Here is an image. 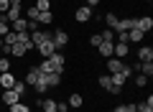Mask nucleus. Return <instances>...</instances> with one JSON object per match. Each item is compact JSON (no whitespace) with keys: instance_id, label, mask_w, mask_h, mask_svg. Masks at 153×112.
Wrapping results in <instances>:
<instances>
[{"instance_id":"f257e3e1","label":"nucleus","mask_w":153,"mask_h":112,"mask_svg":"<svg viewBox=\"0 0 153 112\" xmlns=\"http://www.w3.org/2000/svg\"><path fill=\"white\" fill-rule=\"evenodd\" d=\"M18 18H23V5H10L8 13H3V21H8V23H16Z\"/></svg>"},{"instance_id":"f03ea898","label":"nucleus","mask_w":153,"mask_h":112,"mask_svg":"<svg viewBox=\"0 0 153 112\" xmlns=\"http://www.w3.org/2000/svg\"><path fill=\"white\" fill-rule=\"evenodd\" d=\"M36 48H38V53H41V56H44V59H49L51 53H56V51H59V48L54 46V41H51V38H46L44 43H38Z\"/></svg>"},{"instance_id":"7ed1b4c3","label":"nucleus","mask_w":153,"mask_h":112,"mask_svg":"<svg viewBox=\"0 0 153 112\" xmlns=\"http://www.w3.org/2000/svg\"><path fill=\"white\" fill-rule=\"evenodd\" d=\"M135 28H138V31H143V33L148 36V33L153 31V18H151V16H146V18H135Z\"/></svg>"},{"instance_id":"20e7f679","label":"nucleus","mask_w":153,"mask_h":112,"mask_svg":"<svg viewBox=\"0 0 153 112\" xmlns=\"http://www.w3.org/2000/svg\"><path fill=\"white\" fill-rule=\"evenodd\" d=\"M0 102L10 107V105H16V102H21V94H18L16 89H3V99Z\"/></svg>"},{"instance_id":"39448f33","label":"nucleus","mask_w":153,"mask_h":112,"mask_svg":"<svg viewBox=\"0 0 153 112\" xmlns=\"http://www.w3.org/2000/svg\"><path fill=\"white\" fill-rule=\"evenodd\" d=\"M74 18H76V21H79V23H87L89 18H92V8H89V5H82V8H76Z\"/></svg>"},{"instance_id":"423d86ee","label":"nucleus","mask_w":153,"mask_h":112,"mask_svg":"<svg viewBox=\"0 0 153 112\" xmlns=\"http://www.w3.org/2000/svg\"><path fill=\"white\" fill-rule=\"evenodd\" d=\"M51 36H54V33H49V31H33V33H31V43H33V48H36L38 43H44L46 38H51Z\"/></svg>"},{"instance_id":"0eeeda50","label":"nucleus","mask_w":153,"mask_h":112,"mask_svg":"<svg viewBox=\"0 0 153 112\" xmlns=\"http://www.w3.org/2000/svg\"><path fill=\"white\" fill-rule=\"evenodd\" d=\"M13 84H16L13 71H3V74H0V87H3V89H13Z\"/></svg>"},{"instance_id":"6e6552de","label":"nucleus","mask_w":153,"mask_h":112,"mask_svg":"<svg viewBox=\"0 0 153 112\" xmlns=\"http://www.w3.org/2000/svg\"><path fill=\"white\" fill-rule=\"evenodd\" d=\"M38 79H41V71H38V66H31V69H28V74H26V87H33Z\"/></svg>"},{"instance_id":"1a4fd4ad","label":"nucleus","mask_w":153,"mask_h":112,"mask_svg":"<svg viewBox=\"0 0 153 112\" xmlns=\"http://www.w3.org/2000/svg\"><path fill=\"white\" fill-rule=\"evenodd\" d=\"M51 41H54V46H56V48H61V46H66L69 36H66V31H56L54 36H51Z\"/></svg>"},{"instance_id":"9d476101","label":"nucleus","mask_w":153,"mask_h":112,"mask_svg":"<svg viewBox=\"0 0 153 112\" xmlns=\"http://www.w3.org/2000/svg\"><path fill=\"white\" fill-rule=\"evenodd\" d=\"M10 31H16V33H28V18H18L16 23H10Z\"/></svg>"},{"instance_id":"9b49d317","label":"nucleus","mask_w":153,"mask_h":112,"mask_svg":"<svg viewBox=\"0 0 153 112\" xmlns=\"http://www.w3.org/2000/svg\"><path fill=\"white\" fill-rule=\"evenodd\" d=\"M49 61H51V64H54V69L59 71V74H61V71H64V56H61L59 51H56V53H51V56H49Z\"/></svg>"},{"instance_id":"f8f14e48","label":"nucleus","mask_w":153,"mask_h":112,"mask_svg":"<svg viewBox=\"0 0 153 112\" xmlns=\"http://www.w3.org/2000/svg\"><path fill=\"white\" fill-rule=\"evenodd\" d=\"M112 56H115V59H123V56H128V43H120V41H117V43L112 46Z\"/></svg>"},{"instance_id":"ddd939ff","label":"nucleus","mask_w":153,"mask_h":112,"mask_svg":"<svg viewBox=\"0 0 153 112\" xmlns=\"http://www.w3.org/2000/svg\"><path fill=\"white\" fill-rule=\"evenodd\" d=\"M41 76H44V82H46L49 89H51V87H59V82H61V74H56V71H54V74H41Z\"/></svg>"},{"instance_id":"4468645a","label":"nucleus","mask_w":153,"mask_h":112,"mask_svg":"<svg viewBox=\"0 0 153 112\" xmlns=\"http://www.w3.org/2000/svg\"><path fill=\"white\" fill-rule=\"evenodd\" d=\"M112 46H115V41H102V43L97 46L100 56H112Z\"/></svg>"},{"instance_id":"2eb2a0df","label":"nucleus","mask_w":153,"mask_h":112,"mask_svg":"<svg viewBox=\"0 0 153 112\" xmlns=\"http://www.w3.org/2000/svg\"><path fill=\"white\" fill-rule=\"evenodd\" d=\"M143 36H146L143 31H138V28H130V31H128V43H140V41H143Z\"/></svg>"},{"instance_id":"dca6fc26","label":"nucleus","mask_w":153,"mask_h":112,"mask_svg":"<svg viewBox=\"0 0 153 112\" xmlns=\"http://www.w3.org/2000/svg\"><path fill=\"white\" fill-rule=\"evenodd\" d=\"M120 69H123V61L120 59H115V56H112V59H107V71H110V74H117Z\"/></svg>"},{"instance_id":"f3484780","label":"nucleus","mask_w":153,"mask_h":112,"mask_svg":"<svg viewBox=\"0 0 153 112\" xmlns=\"http://www.w3.org/2000/svg\"><path fill=\"white\" fill-rule=\"evenodd\" d=\"M138 59H140V61H153V48H151V46H140Z\"/></svg>"},{"instance_id":"a211bd4d","label":"nucleus","mask_w":153,"mask_h":112,"mask_svg":"<svg viewBox=\"0 0 153 112\" xmlns=\"http://www.w3.org/2000/svg\"><path fill=\"white\" fill-rule=\"evenodd\" d=\"M38 71H41V74H54V64H51V61L49 59H44V61H41V64H38ZM56 74H59V71H56Z\"/></svg>"},{"instance_id":"6ab92c4d","label":"nucleus","mask_w":153,"mask_h":112,"mask_svg":"<svg viewBox=\"0 0 153 112\" xmlns=\"http://www.w3.org/2000/svg\"><path fill=\"white\" fill-rule=\"evenodd\" d=\"M26 53H28V48L23 43H13L10 46V56H26Z\"/></svg>"},{"instance_id":"aec40b11","label":"nucleus","mask_w":153,"mask_h":112,"mask_svg":"<svg viewBox=\"0 0 153 112\" xmlns=\"http://www.w3.org/2000/svg\"><path fill=\"white\" fill-rule=\"evenodd\" d=\"M38 107H41L44 112H56V102L54 99H41V102H38Z\"/></svg>"},{"instance_id":"412c9836","label":"nucleus","mask_w":153,"mask_h":112,"mask_svg":"<svg viewBox=\"0 0 153 112\" xmlns=\"http://www.w3.org/2000/svg\"><path fill=\"white\" fill-rule=\"evenodd\" d=\"M38 23H41V26H49V23H54V13H51V10L38 13Z\"/></svg>"},{"instance_id":"4be33fe9","label":"nucleus","mask_w":153,"mask_h":112,"mask_svg":"<svg viewBox=\"0 0 153 112\" xmlns=\"http://www.w3.org/2000/svg\"><path fill=\"white\" fill-rule=\"evenodd\" d=\"M66 105H69V107H74V110H79V107L84 105V99H82V94H71Z\"/></svg>"},{"instance_id":"5701e85b","label":"nucleus","mask_w":153,"mask_h":112,"mask_svg":"<svg viewBox=\"0 0 153 112\" xmlns=\"http://www.w3.org/2000/svg\"><path fill=\"white\" fill-rule=\"evenodd\" d=\"M3 43H8V46H13V43H18V33H16V31H8L5 36H3Z\"/></svg>"},{"instance_id":"b1692460","label":"nucleus","mask_w":153,"mask_h":112,"mask_svg":"<svg viewBox=\"0 0 153 112\" xmlns=\"http://www.w3.org/2000/svg\"><path fill=\"white\" fill-rule=\"evenodd\" d=\"M138 112H153V97H148L146 102L138 105Z\"/></svg>"},{"instance_id":"393cba45","label":"nucleus","mask_w":153,"mask_h":112,"mask_svg":"<svg viewBox=\"0 0 153 112\" xmlns=\"http://www.w3.org/2000/svg\"><path fill=\"white\" fill-rule=\"evenodd\" d=\"M33 89H36V94H46V89H49V87H46V82H44V76H41V79H38L36 84H33Z\"/></svg>"},{"instance_id":"a878e982","label":"nucleus","mask_w":153,"mask_h":112,"mask_svg":"<svg viewBox=\"0 0 153 112\" xmlns=\"http://www.w3.org/2000/svg\"><path fill=\"white\" fill-rule=\"evenodd\" d=\"M38 13H41V10H38L36 5H31V8H26V16H28V21H38Z\"/></svg>"},{"instance_id":"bb28decb","label":"nucleus","mask_w":153,"mask_h":112,"mask_svg":"<svg viewBox=\"0 0 153 112\" xmlns=\"http://www.w3.org/2000/svg\"><path fill=\"white\" fill-rule=\"evenodd\" d=\"M10 112H31V107L23 102H16V105H10Z\"/></svg>"},{"instance_id":"cd10ccee","label":"nucleus","mask_w":153,"mask_h":112,"mask_svg":"<svg viewBox=\"0 0 153 112\" xmlns=\"http://www.w3.org/2000/svg\"><path fill=\"white\" fill-rule=\"evenodd\" d=\"M36 8L41 13H46V10H51V0H36Z\"/></svg>"},{"instance_id":"c85d7f7f","label":"nucleus","mask_w":153,"mask_h":112,"mask_svg":"<svg viewBox=\"0 0 153 112\" xmlns=\"http://www.w3.org/2000/svg\"><path fill=\"white\" fill-rule=\"evenodd\" d=\"M100 87H102V89H110V87H112V76L102 74V76H100Z\"/></svg>"},{"instance_id":"c756f323","label":"nucleus","mask_w":153,"mask_h":112,"mask_svg":"<svg viewBox=\"0 0 153 112\" xmlns=\"http://www.w3.org/2000/svg\"><path fill=\"white\" fill-rule=\"evenodd\" d=\"M3 71H10V59L8 56H0V74Z\"/></svg>"},{"instance_id":"7c9ffc66","label":"nucleus","mask_w":153,"mask_h":112,"mask_svg":"<svg viewBox=\"0 0 153 112\" xmlns=\"http://www.w3.org/2000/svg\"><path fill=\"white\" fill-rule=\"evenodd\" d=\"M105 21H107V28L112 31V28L117 26V21H120V18H117V16H112V13H107V18H105Z\"/></svg>"},{"instance_id":"2f4dec72","label":"nucleus","mask_w":153,"mask_h":112,"mask_svg":"<svg viewBox=\"0 0 153 112\" xmlns=\"http://www.w3.org/2000/svg\"><path fill=\"white\" fill-rule=\"evenodd\" d=\"M8 31H10V23H8V21H3V16H0V38L5 36Z\"/></svg>"},{"instance_id":"473e14b6","label":"nucleus","mask_w":153,"mask_h":112,"mask_svg":"<svg viewBox=\"0 0 153 112\" xmlns=\"http://www.w3.org/2000/svg\"><path fill=\"white\" fill-rule=\"evenodd\" d=\"M13 89H16L18 94L23 97V94H26V82H18V79H16V84H13Z\"/></svg>"},{"instance_id":"72a5a7b5","label":"nucleus","mask_w":153,"mask_h":112,"mask_svg":"<svg viewBox=\"0 0 153 112\" xmlns=\"http://www.w3.org/2000/svg\"><path fill=\"white\" fill-rule=\"evenodd\" d=\"M33 31H41V23L38 21H28V33H33Z\"/></svg>"},{"instance_id":"f704fd0d","label":"nucleus","mask_w":153,"mask_h":112,"mask_svg":"<svg viewBox=\"0 0 153 112\" xmlns=\"http://www.w3.org/2000/svg\"><path fill=\"white\" fill-rule=\"evenodd\" d=\"M89 43H92V46L97 48L100 43H102V36H100V33H94V36H89Z\"/></svg>"},{"instance_id":"c9c22d12","label":"nucleus","mask_w":153,"mask_h":112,"mask_svg":"<svg viewBox=\"0 0 153 112\" xmlns=\"http://www.w3.org/2000/svg\"><path fill=\"white\" fill-rule=\"evenodd\" d=\"M100 36H102V41H115V31H105V33H100Z\"/></svg>"},{"instance_id":"e433bc0d","label":"nucleus","mask_w":153,"mask_h":112,"mask_svg":"<svg viewBox=\"0 0 153 112\" xmlns=\"http://www.w3.org/2000/svg\"><path fill=\"white\" fill-rule=\"evenodd\" d=\"M135 84H138V87H146V84H148V76H146V74H138V76H135Z\"/></svg>"},{"instance_id":"4c0bfd02","label":"nucleus","mask_w":153,"mask_h":112,"mask_svg":"<svg viewBox=\"0 0 153 112\" xmlns=\"http://www.w3.org/2000/svg\"><path fill=\"white\" fill-rule=\"evenodd\" d=\"M8 8H10V0H0V16L8 13Z\"/></svg>"},{"instance_id":"58836bf2","label":"nucleus","mask_w":153,"mask_h":112,"mask_svg":"<svg viewBox=\"0 0 153 112\" xmlns=\"http://www.w3.org/2000/svg\"><path fill=\"white\" fill-rule=\"evenodd\" d=\"M112 112H128V107H125V105H117V107H115Z\"/></svg>"},{"instance_id":"ea45409f","label":"nucleus","mask_w":153,"mask_h":112,"mask_svg":"<svg viewBox=\"0 0 153 112\" xmlns=\"http://www.w3.org/2000/svg\"><path fill=\"white\" fill-rule=\"evenodd\" d=\"M87 5H89V8H97V5H100V0H87Z\"/></svg>"},{"instance_id":"a19ab883","label":"nucleus","mask_w":153,"mask_h":112,"mask_svg":"<svg viewBox=\"0 0 153 112\" xmlns=\"http://www.w3.org/2000/svg\"><path fill=\"white\" fill-rule=\"evenodd\" d=\"M128 107V112H138V105H125Z\"/></svg>"},{"instance_id":"79ce46f5","label":"nucleus","mask_w":153,"mask_h":112,"mask_svg":"<svg viewBox=\"0 0 153 112\" xmlns=\"http://www.w3.org/2000/svg\"><path fill=\"white\" fill-rule=\"evenodd\" d=\"M10 5H23V0H10Z\"/></svg>"},{"instance_id":"37998d69","label":"nucleus","mask_w":153,"mask_h":112,"mask_svg":"<svg viewBox=\"0 0 153 112\" xmlns=\"http://www.w3.org/2000/svg\"><path fill=\"white\" fill-rule=\"evenodd\" d=\"M0 48H3V38H0Z\"/></svg>"},{"instance_id":"c03bdc74","label":"nucleus","mask_w":153,"mask_h":112,"mask_svg":"<svg viewBox=\"0 0 153 112\" xmlns=\"http://www.w3.org/2000/svg\"><path fill=\"white\" fill-rule=\"evenodd\" d=\"M0 110H3V102H0Z\"/></svg>"},{"instance_id":"a18cd8bd","label":"nucleus","mask_w":153,"mask_h":112,"mask_svg":"<svg viewBox=\"0 0 153 112\" xmlns=\"http://www.w3.org/2000/svg\"><path fill=\"white\" fill-rule=\"evenodd\" d=\"M146 3H151V0H146Z\"/></svg>"},{"instance_id":"49530a36","label":"nucleus","mask_w":153,"mask_h":112,"mask_svg":"<svg viewBox=\"0 0 153 112\" xmlns=\"http://www.w3.org/2000/svg\"><path fill=\"white\" fill-rule=\"evenodd\" d=\"M0 56H3V53H0Z\"/></svg>"}]
</instances>
